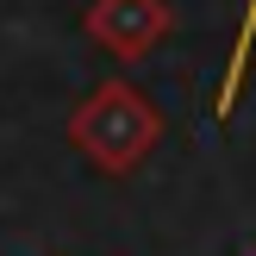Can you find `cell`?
<instances>
[{
	"label": "cell",
	"mask_w": 256,
	"mask_h": 256,
	"mask_svg": "<svg viewBox=\"0 0 256 256\" xmlns=\"http://www.w3.org/2000/svg\"><path fill=\"white\" fill-rule=\"evenodd\" d=\"M156 138V112L144 106V94H132L125 82H106L82 112H75V144L100 162V169H132Z\"/></svg>",
	"instance_id": "cell-1"
},
{
	"label": "cell",
	"mask_w": 256,
	"mask_h": 256,
	"mask_svg": "<svg viewBox=\"0 0 256 256\" xmlns=\"http://www.w3.org/2000/svg\"><path fill=\"white\" fill-rule=\"evenodd\" d=\"M88 32L119 56H138V50H150L162 38V6L156 0H100L88 12Z\"/></svg>",
	"instance_id": "cell-2"
},
{
	"label": "cell",
	"mask_w": 256,
	"mask_h": 256,
	"mask_svg": "<svg viewBox=\"0 0 256 256\" xmlns=\"http://www.w3.org/2000/svg\"><path fill=\"white\" fill-rule=\"evenodd\" d=\"M250 50H256V0L244 6V25H238V50H232V62H225V82H219V119H232V106H238V94H244V69H250Z\"/></svg>",
	"instance_id": "cell-3"
}]
</instances>
